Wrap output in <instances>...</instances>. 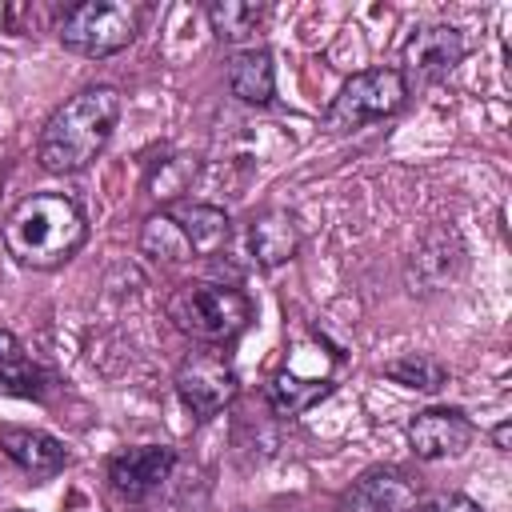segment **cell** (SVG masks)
Wrapping results in <instances>:
<instances>
[{"instance_id": "cell-1", "label": "cell", "mask_w": 512, "mask_h": 512, "mask_svg": "<svg viewBox=\"0 0 512 512\" xmlns=\"http://www.w3.org/2000/svg\"><path fill=\"white\" fill-rule=\"evenodd\" d=\"M0 236L16 264L48 272L80 252V244L88 240V220L72 196L32 192L4 216Z\"/></svg>"}, {"instance_id": "cell-10", "label": "cell", "mask_w": 512, "mask_h": 512, "mask_svg": "<svg viewBox=\"0 0 512 512\" xmlns=\"http://www.w3.org/2000/svg\"><path fill=\"white\" fill-rule=\"evenodd\" d=\"M224 248H236L244 260L240 268H280L296 256L300 248V224L292 212L284 208H268V212H256L240 236H232Z\"/></svg>"}, {"instance_id": "cell-11", "label": "cell", "mask_w": 512, "mask_h": 512, "mask_svg": "<svg viewBox=\"0 0 512 512\" xmlns=\"http://www.w3.org/2000/svg\"><path fill=\"white\" fill-rule=\"evenodd\" d=\"M420 504V488L404 468L380 464L368 468L364 476H356L340 500L332 504V512H416Z\"/></svg>"}, {"instance_id": "cell-5", "label": "cell", "mask_w": 512, "mask_h": 512, "mask_svg": "<svg viewBox=\"0 0 512 512\" xmlns=\"http://www.w3.org/2000/svg\"><path fill=\"white\" fill-rule=\"evenodd\" d=\"M144 8L128 4V0H80L72 8H64L56 36L68 52L88 56V60H104L116 56L120 48H128L140 32Z\"/></svg>"}, {"instance_id": "cell-3", "label": "cell", "mask_w": 512, "mask_h": 512, "mask_svg": "<svg viewBox=\"0 0 512 512\" xmlns=\"http://www.w3.org/2000/svg\"><path fill=\"white\" fill-rule=\"evenodd\" d=\"M228 240H232V220L216 204H168V208L152 212L140 228L144 256H152L160 264L220 256Z\"/></svg>"}, {"instance_id": "cell-22", "label": "cell", "mask_w": 512, "mask_h": 512, "mask_svg": "<svg viewBox=\"0 0 512 512\" xmlns=\"http://www.w3.org/2000/svg\"><path fill=\"white\" fill-rule=\"evenodd\" d=\"M0 184H4V168H0Z\"/></svg>"}, {"instance_id": "cell-14", "label": "cell", "mask_w": 512, "mask_h": 512, "mask_svg": "<svg viewBox=\"0 0 512 512\" xmlns=\"http://www.w3.org/2000/svg\"><path fill=\"white\" fill-rule=\"evenodd\" d=\"M0 448L12 464H20L32 480H48L68 468V448L36 428H0Z\"/></svg>"}, {"instance_id": "cell-21", "label": "cell", "mask_w": 512, "mask_h": 512, "mask_svg": "<svg viewBox=\"0 0 512 512\" xmlns=\"http://www.w3.org/2000/svg\"><path fill=\"white\" fill-rule=\"evenodd\" d=\"M12 512H28V508H12Z\"/></svg>"}, {"instance_id": "cell-15", "label": "cell", "mask_w": 512, "mask_h": 512, "mask_svg": "<svg viewBox=\"0 0 512 512\" xmlns=\"http://www.w3.org/2000/svg\"><path fill=\"white\" fill-rule=\"evenodd\" d=\"M228 88L236 100L244 104H268L276 92V68H272V52L268 48H244L228 60Z\"/></svg>"}, {"instance_id": "cell-17", "label": "cell", "mask_w": 512, "mask_h": 512, "mask_svg": "<svg viewBox=\"0 0 512 512\" xmlns=\"http://www.w3.org/2000/svg\"><path fill=\"white\" fill-rule=\"evenodd\" d=\"M384 376L404 384V388H416V392H440L448 384V368L428 352H404V356L388 360Z\"/></svg>"}, {"instance_id": "cell-19", "label": "cell", "mask_w": 512, "mask_h": 512, "mask_svg": "<svg viewBox=\"0 0 512 512\" xmlns=\"http://www.w3.org/2000/svg\"><path fill=\"white\" fill-rule=\"evenodd\" d=\"M424 512H484V508H480L476 500L460 496V492H444V496L428 500V504H424Z\"/></svg>"}, {"instance_id": "cell-7", "label": "cell", "mask_w": 512, "mask_h": 512, "mask_svg": "<svg viewBox=\"0 0 512 512\" xmlns=\"http://www.w3.org/2000/svg\"><path fill=\"white\" fill-rule=\"evenodd\" d=\"M404 100H408V88H404V76L396 68H364L340 84V92L332 96V104L324 112V128L328 132L364 128L372 120L400 112Z\"/></svg>"}, {"instance_id": "cell-2", "label": "cell", "mask_w": 512, "mask_h": 512, "mask_svg": "<svg viewBox=\"0 0 512 512\" xmlns=\"http://www.w3.org/2000/svg\"><path fill=\"white\" fill-rule=\"evenodd\" d=\"M120 120V92L108 84H92L76 96H68L40 128L36 156L44 172L52 176H72L84 172L104 144L112 140V128Z\"/></svg>"}, {"instance_id": "cell-20", "label": "cell", "mask_w": 512, "mask_h": 512, "mask_svg": "<svg viewBox=\"0 0 512 512\" xmlns=\"http://www.w3.org/2000/svg\"><path fill=\"white\" fill-rule=\"evenodd\" d=\"M492 444H496L500 452H508V444H512V424H508V420H500V424L492 428Z\"/></svg>"}, {"instance_id": "cell-16", "label": "cell", "mask_w": 512, "mask_h": 512, "mask_svg": "<svg viewBox=\"0 0 512 512\" xmlns=\"http://www.w3.org/2000/svg\"><path fill=\"white\" fill-rule=\"evenodd\" d=\"M264 12L268 8L252 4V0H212L208 4V24H212L220 44H244L264 24Z\"/></svg>"}, {"instance_id": "cell-18", "label": "cell", "mask_w": 512, "mask_h": 512, "mask_svg": "<svg viewBox=\"0 0 512 512\" xmlns=\"http://www.w3.org/2000/svg\"><path fill=\"white\" fill-rule=\"evenodd\" d=\"M36 376H40V372L28 364V356H24V348L16 344V336H12V332H0V384H4L8 392H20V396H40Z\"/></svg>"}, {"instance_id": "cell-4", "label": "cell", "mask_w": 512, "mask_h": 512, "mask_svg": "<svg viewBox=\"0 0 512 512\" xmlns=\"http://www.w3.org/2000/svg\"><path fill=\"white\" fill-rule=\"evenodd\" d=\"M164 308H168V320L184 336L208 348L236 340L252 324L248 292H240L236 284H220V280H184L172 288Z\"/></svg>"}, {"instance_id": "cell-13", "label": "cell", "mask_w": 512, "mask_h": 512, "mask_svg": "<svg viewBox=\"0 0 512 512\" xmlns=\"http://www.w3.org/2000/svg\"><path fill=\"white\" fill-rule=\"evenodd\" d=\"M476 428L460 408H424L408 420V448L416 460H448L472 444Z\"/></svg>"}, {"instance_id": "cell-9", "label": "cell", "mask_w": 512, "mask_h": 512, "mask_svg": "<svg viewBox=\"0 0 512 512\" xmlns=\"http://www.w3.org/2000/svg\"><path fill=\"white\" fill-rule=\"evenodd\" d=\"M460 60H464V36H460V28H452V24H428V28H420V32L408 36L396 72L404 76V88H424V84L444 80Z\"/></svg>"}, {"instance_id": "cell-12", "label": "cell", "mask_w": 512, "mask_h": 512, "mask_svg": "<svg viewBox=\"0 0 512 512\" xmlns=\"http://www.w3.org/2000/svg\"><path fill=\"white\" fill-rule=\"evenodd\" d=\"M176 468V448L168 444H132L108 456V484L120 500H148Z\"/></svg>"}, {"instance_id": "cell-8", "label": "cell", "mask_w": 512, "mask_h": 512, "mask_svg": "<svg viewBox=\"0 0 512 512\" xmlns=\"http://www.w3.org/2000/svg\"><path fill=\"white\" fill-rule=\"evenodd\" d=\"M176 396L196 420L224 412L236 396V372H232L228 356L220 348H208V344L188 352L176 368Z\"/></svg>"}, {"instance_id": "cell-6", "label": "cell", "mask_w": 512, "mask_h": 512, "mask_svg": "<svg viewBox=\"0 0 512 512\" xmlns=\"http://www.w3.org/2000/svg\"><path fill=\"white\" fill-rule=\"evenodd\" d=\"M336 368H340V352L328 348L320 336H308V340L292 344L288 360L264 384V396H268L272 412L300 416L312 404H320L336 388Z\"/></svg>"}]
</instances>
